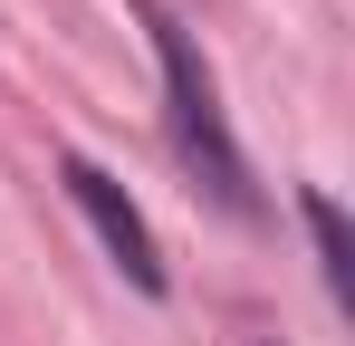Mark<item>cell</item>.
Segmentation results:
<instances>
[{
	"label": "cell",
	"mask_w": 355,
	"mask_h": 346,
	"mask_svg": "<svg viewBox=\"0 0 355 346\" xmlns=\"http://www.w3.org/2000/svg\"><path fill=\"white\" fill-rule=\"evenodd\" d=\"M135 19H144L154 67H164V125H173V154H182V173H192V192H211L231 222H259V183H250L231 125H221V87H211V67L192 49V29H182L164 0H135Z\"/></svg>",
	"instance_id": "6da1fadb"
},
{
	"label": "cell",
	"mask_w": 355,
	"mask_h": 346,
	"mask_svg": "<svg viewBox=\"0 0 355 346\" xmlns=\"http://www.w3.org/2000/svg\"><path fill=\"white\" fill-rule=\"evenodd\" d=\"M58 173H67V192H77V212L96 222V240L116 250V270H125L135 288H144V298H164V250H154V231H144V212L125 202V183H116V173H96L87 154H67Z\"/></svg>",
	"instance_id": "7a4b0ae2"
},
{
	"label": "cell",
	"mask_w": 355,
	"mask_h": 346,
	"mask_svg": "<svg viewBox=\"0 0 355 346\" xmlns=\"http://www.w3.org/2000/svg\"><path fill=\"white\" fill-rule=\"evenodd\" d=\"M297 212H307V231H317L327 298H336V308H355V231H346V212H336V192H297Z\"/></svg>",
	"instance_id": "3957f363"
}]
</instances>
